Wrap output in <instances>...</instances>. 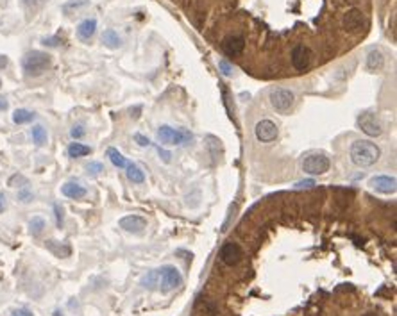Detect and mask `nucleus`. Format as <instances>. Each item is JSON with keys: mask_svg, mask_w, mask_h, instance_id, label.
I'll return each mask as SVG.
<instances>
[{"mask_svg": "<svg viewBox=\"0 0 397 316\" xmlns=\"http://www.w3.org/2000/svg\"><path fill=\"white\" fill-rule=\"evenodd\" d=\"M351 161H353L356 166L359 168H367L372 166L374 163H377V159L381 157V150L376 143L369 141V140H358L351 145Z\"/></svg>", "mask_w": 397, "mask_h": 316, "instance_id": "f257e3e1", "label": "nucleus"}, {"mask_svg": "<svg viewBox=\"0 0 397 316\" xmlns=\"http://www.w3.org/2000/svg\"><path fill=\"white\" fill-rule=\"evenodd\" d=\"M156 275H158V289H161L163 293L172 291V289L179 288L183 284L181 272L172 265H165L158 268L156 270Z\"/></svg>", "mask_w": 397, "mask_h": 316, "instance_id": "f03ea898", "label": "nucleus"}, {"mask_svg": "<svg viewBox=\"0 0 397 316\" xmlns=\"http://www.w3.org/2000/svg\"><path fill=\"white\" fill-rule=\"evenodd\" d=\"M50 63H52V59L48 54L40 52V50H32V52H29V54H25L22 65H24V70L27 75H40L50 66Z\"/></svg>", "mask_w": 397, "mask_h": 316, "instance_id": "7ed1b4c3", "label": "nucleus"}, {"mask_svg": "<svg viewBox=\"0 0 397 316\" xmlns=\"http://www.w3.org/2000/svg\"><path fill=\"white\" fill-rule=\"evenodd\" d=\"M158 140L167 145H185L192 140V133L186 129H172L170 125H161L158 129Z\"/></svg>", "mask_w": 397, "mask_h": 316, "instance_id": "20e7f679", "label": "nucleus"}, {"mask_svg": "<svg viewBox=\"0 0 397 316\" xmlns=\"http://www.w3.org/2000/svg\"><path fill=\"white\" fill-rule=\"evenodd\" d=\"M331 166V161L326 154L322 152H317V154H310V156L304 157L302 161V170L310 175H322L329 170Z\"/></svg>", "mask_w": 397, "mask_h": 316, "instance_id": "39448f33", "label": "nucleus"}, {"mask_svg": "<svg viewBox=\"0 0 397 316\" xmlns=\"http://www.w3.org/2000/svg\"><path fill=\"white\" fill-rule=\"evenodd\" d=\"M270 102L274 105L276 111L286 113L294 107L295 95H294V91H290V89H286V88H276L270 91Z\"/></svg>", "mask_w": 397, "mask_h": 316, "instance_id": "423d86ee", "label": "nucleus"}, {"mask_svg": "<svg viewBox=\"0 0 397 316\" xmlns=\"http://www.w3.org/2000/svg\"><path fill=\"white\" fill-rule=\"evenodd\" d=\"M358 127L370 138H376L383 133V127H381L377 116L374 115V113H369V111L362 113V115L358 116Z\"/></svg>", "mask_w": 397, "mask_h": 316, "instance_id": "0eeeda50", "label": "nucleus"}, {"mask_svg": "<svg viewBox=\"0 0 397 316\" xmlns=\"http://www.w3.org/2000/svg\"><path fill=\"white\" fill-rule=\"evenodd\" d=\"M254 134H256V138L261 143H268V141H274L276 138L279 136V129L270 120H261V122H258L256 127H254Z\"/></svg>", "mask_w": 397, "mask_h": 316, "instance_id": "6e6552de", "label": "nucleus"}, {"mask_svg": "<svg viewBox=\"0 0 397 316\" xmlns=\"http://www.w3.org/2000/svg\"><path fill=\"white\" fill-rule=\"evenodd\" d=\"M290 58L295 70L304 71L310 66V63H312V50H310L308 47H304V45H297V47L292 50Z\"/></svg>", "mask_w": 397, "mask_h": 316, "instance_id": "1a4fd4ad", "label": "nucleus"}, {"mask_svg": "<svg viewBox=\"0 0 397 316\" xmlns=\"http://www.w3.org/2000/svg\"><path fill=\"white\" fill-rule=\"evenodd\" d=\"M242 257H243V250H242V247H240L238 243L229 241V243H226V245L220 248V259H222V261L226 263L227 266L238 265V263L242 261Z\"/></svg>", "mask_w": 397, "mask_h": 316, "instance_id": "9d476101", "label": "nucleus"}, {"mask_svg": "<svg viewBox=\"0 0 397 316\" xmlns=\"http://www.w3.org/2000/svg\"><path fill=\"white\" fill-rule=\"evenodd\" d=\"M118 224L123 231L131 232V234H141L147 227V220L143 216H138V214H127V216L120 218Z\"/></svg>", "mask_w": 397, "mask_h": 316, "instance_id": "9b49d317", "label": "nucleus"}, {"mask_svg": "<svg viewBox=\"0 0 397 316\" xmlns=\"http://www.w3.org/2000/svg\"><path fill=\"white\" fill-rule=\"evenodd\" d=\"M370 186L374 188L376 191L380 193H385V195H390V193H395L397 190V182H395V177H388V175H376L372 177L370 180Z\"/></svg>", "mask_w": 397, "mask_h": 316, "instance_id": "f8f14e48", "label": "nucleus"}, {"mask_svg": "<svg viewBox=\"0 0 397 316\" xmlns=\"http://www.w3.org/2000/svg\"><path fill=\"white\" fill-rule=\"evenodd\" d=\"M342 25H344V29H346V31H349V32L359 31V29H362V25H363V13L359 9L347 11V13L344 14V18H342Z\"/></svg>", "mask_w": 397, "mask_h": 316, "instance_id": "ddd939ff", "label": "nucleus"}, {"mask_svg": "<svg viewBox=\"0 0 397 316\" xmlns=\"http://www.w3.org/2000/svg\"><path fill=\"white\" fill-rule=\"evenodd\" d=\"M245 48V40L242 36H227L226 40L222 41V50L226 52L227 55H238L243 52Z\"/></svg>", "mask_w": 397, "mask_h": 316, "instance_id": "4468645a", "label": "nucleus"}, {"mask_svg": "<svg viewBox=\"0 0 397 316\" xmlns=\"http://www.w3.org/2000/svg\"><path fill=\"white\" fill-rule=\"evenodd\" d=\"M61 191H63V195H65V197L74 198V200H77V198H82L86 195V188L81 186L79 182H66V184H63Z\"/></svg>", "mask_w": 397, "mask_h": 316, "instance_id": "2eb2a0df", "label": "nucleus"}, {"mask_svg": "<svg viewBox=\"0 0 397 316\" xmlns=\"http://www.w3.org/2000/svg\"><path fill=\"white\" fill-rule=\"evenodd\" d=\"M95 31H97V20H93V18H88V20L81 22L79 27H77V34H79L81 40H89V38H93Z\"/></svg>", "mask_w": 397, "mask_h": 316, "instance_id": "dca6fc26", "label": "nucleus"}, {"mask_svg": "<svg viewBox=\"0 0 397 316\" xmlns=\"http://www.w3.org/2000/svg\"><path fill=\"white\" fill-rule=\"evenodd\" d=\"M383 65H385V58L380 50L374 48V50H370L369 54H367V68L369 70L377 71V70L383 68Z\"/></svg>", "mask_w": 397, "mask_h": 316, "instance_id": "f3484780", "label": "nucleus"}, {"mask_svg": "<svg viewBox=\"0 0 397 316\" xmlns=\"http://www.w3.org/2000/svg\"><path fill=\"white\" fill-rule=\"evenodd\" d=\"M34 113L29 111V109H16V111L13 113V122L16 123V125H24V123H29L34 120Z\"/></svg>", "mask_w": 397, "mask_h": 316, "instance_id": "a211bd4d", "label": "nucleus"}, {"mask_svg": "<svg viewBox=\"0 0 397 316\" xmlns=\"http://www.w3.org/2000/svg\"><path fill=\"white\" fill-rule=\"evenodd\" d=\"M127 179L131 180V182H134V184H141L145 180V174H143V170H141L140 166H136V164H127Z\"/></svg>", "mask_w": 397, "mask_h": 316, "instance_id": "6ab92c4d", "label": "nucleus"}, {"mask_svg": "<svg viewBox=\"0 0 397 316\" xmlns=\"http://www.w3.org/2000/svg\"><path fill=\"white\" fill-rule=\"evenodd\" d=\"M102 41H104V45H106V47H110V48H118L120 45H122V40H120L118 32H115L113 29H107V31H104Z\"/></svg>", "mask_w": 397, "mask_h": 316, "instance_id": "aec40b11", "label": "nucleus"}, {"mask_svg": "<svg viewBox=\"0 0 397 316\" xmlns=\"http://www.w3.org/2000/svg\"><path fill=\"white\" fill-rule=\"evenodd\" d=\"M92 152V148L89 146H86V145H82V143H70L68 145V156L70 157H84V156H88V154Z\"/></svg>", "mask_w": 397, "mask_h": 316, "instance_id": "412c9836", "label": "nucleus"}, {"mask_svg": "<svg viewBox=\"0 0 397 316\" xmlns=\"http://www.w3.org/2000/svg\"><path fill=\"white\" fill-rule=\"evenodd\" d=\"M107 157H110V161H111V163H113L117 168H125V166H127L125 157H123L117 148H113V146H111V148H107Z\"/></svg>", "mask_w": 397, "mask_h": 316, "instance_id": "4be33fe9", "label": "nucleus"}, {"mask_svg": "<svg viewBox=\"0 0 397 316\" xmlns=\"http://www.w3.org/2000/svg\"><path fill=\"white\" fill-rule=\"evenodd\" d=\"M48 136H47V131H45L43 125H34L32 127V141L36 143L38 146H43L47 143Z\"/></svg>", "mask_w": 397, "mask_h": 316, "instance_id": "5701e85b", "label": "nucleus"}, {"mask_svg": "<svg viewBox=\"0 0 397 316\" xmlns=\"http://www.w3.org/2000/svg\"><path fill=\"white\" fill-rule=\"evenodd\" d=\"M29 229H31V234L32 236H40L45 229V220L40 216H34L31 221H29Z\"/></svg>", "mask_w": 397, "mask_h": 316, "instance_id": "b1692460", "label": "nucleus"}, {"mask_svg": "<svg viewBox=\"0 0 397 316\" xmlns=\"http://www.w3.org/2000/svg\"><path fill=\"white\" fill-rule=\"evenodd\" d=\"M47 247L50 248L54 254H58L59 257H65V255L70 254V247H59V245H56V241H47Z\"/></svg>", "mask_w": 397, "mask_h": 316, "instance_id": "393cba45", "label": "nucleus"}, {"mask_svg": "<svg viewBox=\"0 0 397 316\" xmlns=\"http://www.w3.org/2000/svg\"><path fill=\"white\" fill-rule=\"evenodd\" d=\"M219 68L222 70V73L226 75V77H229V75L233 73V66H231L229 63L226 61V59H220V61H219Z\"/></svg>", "mask_w": 397, "mask_h": 316, "instance_id": "a878e982", "label": "nucleus"}, {"mask_svg": "<svg viewBox=\"0 0 397 316\" xmlns=\"http://www.w3.org/2000/svg\"><path fill=\"white\" fill-rule=\"evenodd\" d=\"M86 170L89 172V174H100V172H104V164L102 163H88V166H86Z\"/></svg>", "mask_w": 397, "mask_h": 316, "instance_id": "bb28decb", "label": "nucleus"}, {"mask_svg": "<svg viewBox=\"0 0 397 316\" xmlns=\"http://www.w3.org/2000/svg\"><path fill=\"white\" fill-rule=\"evenodd\" d=\"M70 136H72L74 140H79V138L84 136V127H82V125H74L72 131H70Z\"/></svg>", "mask_w": 397, "mask_h": 316, "instance_id": "cd10ccee", "label": "nucleus"}, {"mask_svg": "<svg viewBox=\"0 0 397 316\" xmlns=\"http://www.w3.org/2000/svg\"><path fill=\"white\" fill-rule=\"evenodd\" d=\"M18 198H20L22 202H31L32 200V191L29 190V188H24V190H20V193H18Z\"/></svg>", "mask_w": 397, "mask_h": 316, "instance_id": "c85d7f7f", "label": "nucleus"}, {"mask_svg": "<svg viewBox=\"0 0 397 316\" xmlns=\"http://www.w3.org/2000/svg\"><path fill=\"white\" fill-rule=\"evenodd\" d=\"M134 141H136L140 146H149V145H151L149 138H145L143 134H134Z\"/></svg>", "mask_w": 397, "mask_h": 316, "instance_id": "c756f323", "label": "nucleus"}, {"mask_svg": "<svg viewBox=\"0 0 397 316\" xmlns=\"http://www.w3.org/2000/svg\"><path fill=\"white\" fill-rule=\"evenodd\" d=\"M158 154H159V157L163 159V163H170V159H172V154L168 152V150H165V148H158Z\"/></svg>", "mask_w": 397, "mask_h": 316, "instance_id": "7c9ffc66", "label": "nucleus"}, {"mask_svg": "<svg viewBox=\"0 0 397 316\" xmlns=\"http://www.w3.org/2000/svg\"><path fill=\"white\" fill-rule=\"evenodd\" d=\"M54 211H56V218H58V227L63 225V208L59 204H54Z\"/></svg>", "mask_w": 397, "mask_h": 316, "instance_id": "2f4dec72", "label": "nucleus"}, {"mask_svg": "<svg viewBox=\"0 0 397 316\" xmlns=\"http://www.w3.org/2000/svg\"><path fill=\"white\" fill-rule=\"evenodd\" d=\"M315 186V180L313 179H308V180H301V182L295 184V188H312Z\"/></svg>", "mask_w": 397, "mask_h": 316, "instance_id": "473e14b6", "label": "nucleus"}, {"mask_svg": "<svg viewBox=\"0 0 397 316\" xmlns=\"http://www.w3.org/2000/svg\"><path fill=\"white\" fill-rule=\"evenodd\" d=\"M84 0H79V2H72V4H66V6L65 7H63V9H65V11H70V9H72V7H76V9H77V7H81V6H84Z\"/></svg>", "mask_w": 397, "mask_h": 316, "instance_id": "72a5a7b5", "label": "nucleus"}, {"mask_svg": "<svg viewBox=\"0 0 397 316\" xmlns=\"http://www.w3.org/2000/svg\"><path fill=\"white\" fill-rule=\"evenodd\" d=\"M11 316H34V314H32V311H29V309H16Z\"/></svg>", "mask_w": 397, "mask_h": 316, "instance_id": "f704fd0d", "label": "nucleus"}, {"mask_svg": "<svg viewBox=\"0 0 397 316\" xmlns=\"http://www.w3.org/2000/svg\"><path fill=\"white\" fill-rule=\"evenodd\" d=\"M25 2V6H31V7H34V6H38V4H41L43 0H24Z\"/></svg>", "mask_w": 397, "mask_h": 316, "instance_id": "c9c22d12", "label": "nucleus"}, {"mask_svg": "<svg viewBox=\"0 0 397 316\" xmlns=\"http://www.w3.org/2000/svg\"><path fill=\"white\" fill-rule=\"evenodd\" d=\"M6 66H7V58H6V55L0 54V70H4Z\"/></svg>", "mask_w": 397, "mask_h": 316, "instance_id": "e433bc0d", "label": "nucleus"}, {"mask_svg": "<svg viewBox=\"0 0 397 316\" xmlns=\"http://www.w3.org/2000/svg\"><path fill=\"white\" fill-rule=\"evenodd\" d=\"M7 109V100L4 97H0V111H6Z\"/></svg>", "mask_w": 397, "mask_h": 316, "instance_id": "4c0bfd02", "label": "nucleus"}, {"mask_svg": "<svg viewBox=\"0 0 397 316\" xmlns=\"http://www.w3.org/2000/svg\"><path fill=\"white\" fill-rule=\"evenodd\" d=\"M4 209H6V197L0 193V213H2Z\"/></svg>", "mask_w": 397, "mask_h": 316, "instance_id": "58836bf2", "label": "nucleus"}, {"mask_svg": "<svg viewBox=\"0 0 397 316\" xmlns=\"http://www.w3.org/2000/svg\"><path fill=\"white\" fill-rule=\"evenodd\" d=\"M45 45H48V47H54V45H58V40H56V38H50V40H45Z\"/></svg>", "mask_w": 397, "mask_h": 316, "instance_id": "ea45409f", "label": "nucleus"}, {"mask_svg": "<svg viewBox=\"0 0 397 316\" xmlns=\"http://www.w3.org/2000/svg\"><path fill=\"white\" fill-rule=\"evenodd\" d=\"M363 316H380V314H376V313H365Z\"/></svg>", "mask_w": 397, "mask_h": 316, "instance_id": "a19ab883", "label": "nucleus"}, {"mask_svg": "<svg viewBox=\"0 0 397 316\" xmlns=\"http://www.w3.org/2000/svg\"><path fill=\"white\" fill-rule=\"evenodd\" d=\"M56 316H59V313H56Z\"/></svg>", "mask_w": 397, "mask_h": 316, "instance_id": "79ce46f5", "label": "nucleus"}, {"mask_svg": "<svg viewBox=\"0 0 397 316\" xmlns=\"http://www.w3.org/2000/svg\"><path fill=\"white\" fill-rule=\"evenodd\" d=\"M0 86H2V81H0Z\"/></svg>", "mask_w": 397, "mask_h": 316, "instance_id": "37998d69", "label": "nucleus"}]
</instances>
